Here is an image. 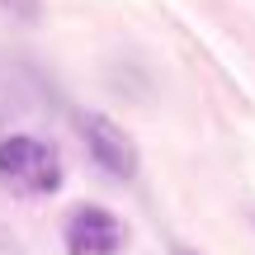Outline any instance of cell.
<instances>
[{"label": "cell", "instance_id": "obj_2", "mask_svg": "<svg viewBox=\"0 0 255 255\" xmlns=\"http://www.w3.org/2000/svg\"><path fill=\"white\" fill-rule=\"evenodd\" d=\"M62 241L71 255H114L123 246V222L100 203H81V208L66 213Z\"/></svg>", "mask_w": 255, "mask_h": 255}, {"label": "cell", "instance_id": "obj_1", "mask_svg": "<svg viewBox=\"0 0 255 255\" xmlns=\"http://www.w3.org/2000/svg\"><path fill=\"white\" fill-rule=\"evenodd\" d=\"M0 184L14 194H57L62 189V161L33 132L0 137Z\"/></svg>", "mask_w": 255, "mask_h": 255}, {"label": "cell", "instance_id": "obj_5", "mask_svg": "<svg viewBox=\"0 0 255 255\" xmlns=\"http://www.w3.org/2000/svg\"><path fill=\"white\" fill-rule=\"evenodd\" d=\"M175 255H194V251H175Z\"/></svg>", "mask_w": 255, "mask_h": 255}, {"label": "cell", "instance_id": "obj_4", "mask_svg": "<svg viewBox=\"0 0 255 255\" xmlns=\"http://www.w3.org/2000/svg\"><path fill=\"white\" fill-rule=\"evenodd\" d=\"M0 9H5L9 19H24V24H33V19L43 14V0H0Z\"/></svg>", "mask_w": 255, "mask_h": 255}, {"label": "cell", "instance_id": "obj_3", "mask_svg": "<svg viewBox=\"0 0 255 255\" xmlns=\"http://www.w3.org/2000/svg\"><path fill=\"white\" fill-rule=\"evenodd\" d=\"M81 137H85V146H90L95 165H100L104 175H114V180H132L137 175V146H132V137H128L114 119L85 114L81 119Z\"/></svg>", "mask_w": 255, "mask_h": 255}]
</instances>
